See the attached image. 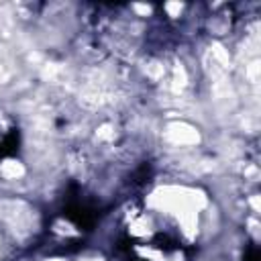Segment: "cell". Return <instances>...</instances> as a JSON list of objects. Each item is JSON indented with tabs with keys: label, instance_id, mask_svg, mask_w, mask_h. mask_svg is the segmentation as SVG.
I'll use <instances>...</instances> for the list:
<instances>
[{
	"label": "cell",
	"instance_id": "6da1fadb",
	"mask_svg": "<svg viewBox=\"0 0 261 261\" xmlns=\"http://www.w3.org/2000/svg\"><path fill=\"white\" fill-rule=\"evenodd\" d=\"M61 216L65 220H69L75 228L84 230V232H90L98 218H100V212L98 208L86 198L82 196V192L77 190V186H71L63 198V206H61Z\"/></svg>",
	"mask_w": 261,
	"mask_h": 261
},
{
	"label": "cell",
	"instance_id": "7a4b0ae2",
	"mask_svg": "<svg viewBox=\"0 0 261 261\" xmlns=\"http://www.w3.org/2000/svg\"><path fill=\"white\" fill-rule=\"evenodd\" d=\"M18 149H20L18 124L6 114H0V161L18 155Z\"/></svg>",
	"mask_w": 261,
	"mask_h": 261
},
{
	"label": "cell",
	"instance_id": "277c9868",
	"mask_svg": "<svg viewBox=\"0 0 261 261\" xmlns=\"http://www.w3.org/2000/svg\"><path fill=\"white\" fill-rule=\"evenodd\" d=\"M130 261H145V259H139V257H133Z\"/></svg>",
	"mask_w": 261,
	"mask_h": 261
},
{
	"label": "cell",
	"instance_id": "3957f363",
	"mask_svg": "<svg viewBox=\"0 0 261 261\" xmlns=\"http://www.w3.org/2000/svg\"><path fill=\"white\" fill-rule=\"evenodd\" d=\"M243 261H261V253H259V247L257 245H249L243 253Z\"/></svg>",
	"mask_w": 261,
	"mask_h": 261
}]
</instances>
